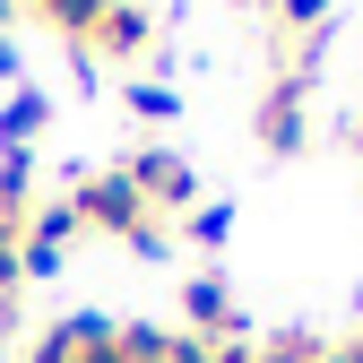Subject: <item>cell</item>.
Segmentation results:
<instances>
[{
    "label": "cell",
    "instance_id": "52a82bcc",
    "mask_svg": "<svg viewBox=\"0 0 363 363\" xmlns=\"http://www.w3.org/2000/svg\"><path fill=\"white\" fill-rule=\"evenodd\" d=\"M225 225H234V208H191V225H182V234H191V242H225Z\"/></svg>",
    "mask_w": 363,
    "mask_h": 363
},
{
    "label": "cell",
    "instance_id": "7a4b0ae2",
    "mask_svg": "<svg viewBox=\"0 0 363 363\" xmlns=\"http://www.w3.org/2000/svg\"><path fill=\"white\" fill-rule=\"evenodd\" d=\"M130 191H139V208L156 199V208H191V173H182L173 156H139L130 164Z\"/></svg>",
    "mask_w": 363,
    "mask_h": 363
},
{
    "label": "cell",
    "instance_id": "5b68a950",
    "mask_svg": "<svg viewBox=\"0 0 363 363\" xmlns=\"http://www.w3.org/2000/svg\"><path fill=\"white\" fill-rule=\"evenodd\" d=\"M104 9H113V0H43V18H52L61 35H96V26H104Z\"/></svg>",
    "mask_w": 363,
    "mask_h": 363
},
{
    "label": "cell",
    "instance_id": "ba28073f",
    "mask_svg": "<svg viewBox=\"0 0 363 363\" xmlns=\"http://www.w3.org/2000/svg\"><path fill=\"white\" fill-rule=\"evenodd\" d=\"M26 130H43V96H18L9 113H0V139H26Z\"/></svg>",
    "mask_w": 363,
    "mask_h": 363
},
{
    "label": "cell",
    "instance_id": "6da1fadb",
    "mask_svg": "<svg viewBox=\"0 0 363 363\" xmlns=\"http://www.w3.org/2000/svg\"><path fill=\"white\" fill-rule=\"evenodd\" d=\"M69 216H78V225H113V234H130V242H139V225H147L139 191H130V173H104V182H78Z\"/></svg>",
    "mask_w": 363,
    "mask_h": 363
},
{
    "label": "cell",
    "instance_id": "9c48e42d",
    "mask_svg": "<svg viewBox=\"0 0 363 363\" xmlns=\"http://www.w3.org/2000/svg\"><path fill=\"white\" fill-rule=\"evenodd\" d=\"M277 9H286V26H320V9H329V0H277Z\"/></svg>",
    "mask_w": 363,
    "mask_h": 363
},
{
    "label": "cell",
    "instance_id": "3957f363",
    "mask_svg": "<svg viewBox=\"0 0 363 363\" xmlns=\"http://www.w3.org/2000/svg\"><path fill=\"white\" fill-rule=\"evenodd\" d=\"M259 130H268V147H294V139H303V96H294V86H277V96H268Z\"/></svg>",
    "mask_w": 363,
    "mask_h": 363
},
{
    "label": "cell",
    "instance_id": "277c9868",
    "mask_svg": "<svg viewBox=\"0 0 363 363\" xmlns=\"http://www.w3.org/2000/svg\"><path fill=\"white\" fill-rule=\"evenodd\" d=\"M96 35H104V52H139V43H147V9H130V0H113Z\"/></svg>",
    "mask_w": 363,
    "mask_h": 363
},
{
    "label": "cell",
    "instance_id": "8992f818",
    "mask_svg": "<svg viewBox=\"0 0 363 363\" xmlns=\"http://www.w3.org/2000/svg\"><path fill=\"white\" fill-rule=\"evenodd\" d=\"M182 294H191V320H199V329H225V320H234V303H225V286H216V277L182 286Z\"/></svg>",
    "mask_w": 363,
    "mask_h": 363
}]
</instances>
